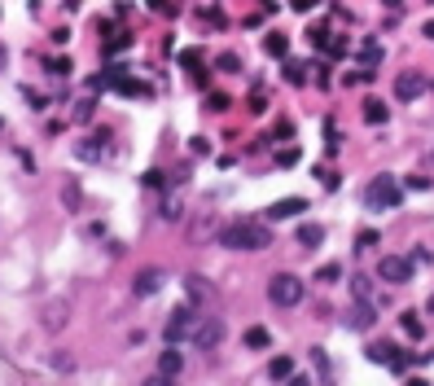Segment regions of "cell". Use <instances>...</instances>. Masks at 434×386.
I'll return each mask as SVG.
<instances>
[{
	"instance_id": "obj_1",
	"label": "cell",
	"mask_w": 434,
	"mask_h": 386,
	"mask_svg": "<svg viewBox=\"0 0 434 386\" xmlns=\"http://www.w3.org/2000/svg\"><path fill=\"white\" fill-rule=\"evenodd\" d=\"M220 241L228 250H263V246H272V233L259 220H233L220 228Z\"/></svg>"
},
{
	"instance_id": "obj_2",
	"label": "cell",
	"mask_w": 434,
	"mask_h": 386,
	"mask_svg": "<svg viewBox=\"0 0 434 386\" xmlns=\"http://www.w3.org/2000/svg\"><path fill=\"white\" fill-rule=\"evenodd\" d=\"M400 202H404L400 180L395 176H373V185H369V207L373 211H395Z\"/></svg>"
},
{
	"instance_id": "obj_3",
	"label": "cell",
	"mask_w": 434,
	"mask_h": 386,
	"mask_svg": "<svg viewBox=\"0 0 434 386\" xmlns=\"http://www.w3.org/2000/svg\"><path fill=\"white\" fill-rule=\"evenodd\" d=\"M268 298H272L276 307H294V303H303V281H298L294 272L272 276V281H268Z\"/></svg>"
},
{
	"instance_id": "obj_4",
	"label": "cell",
	"mask_w": 434,
	"mask_h": 386,
	"mask_svg": "<svg viewBox=\"0 0 434 386\" xmlns=\"http://www.w3.org/2000/svg\"><path fill=\"white\" fill-rule=\"evenodd\" d=\"M189 343L198 347V352H215V347L224 343V321L220 316H198V321H193Z\"/></svg>"
},
{
	"instance_id": "obj_5",
	"label": "cell",
	"mask_w": 434,
	"mask_h": 386,
	"mask_svg": "<svg viewBox=\"0 0 434 386\" xmlns=\"http://www.w3.org/2000/svg\"><path fill=\"white\" fill-rule=\"evenodd\" d=\"M378 276H382V281H391V285L413 281V259H404V255H386V259L378 263Z\"/></svg>"
},
{
	"instance_id": "obj_6",
	"label": "cell",
	"mask_w": 434,
	"mask_h": 386,
	"mask_svg": "<svg viewBox=\"0 0 434 386\" xmlns=\"http://www.w3.org/2000/svg\"><path fill=\"white\" fill-rule=\"evenodd\" d=\"M364 356L373 360V365H386V369H395V373H404V369H408V356L400 352V347H391V343H373Z\"/></svg>"
},
{
	"instance_id": "obj_7",
	"label": "cell",
	"mask_w": 434,
	"mask_h": 386,
	"mask_svg": "<svg viewBox=\"0 0 434 386\" xmlns=\"http://www.w3.org/2000/svg\"><path fill=\"white\" fill-rule=\"evenodd\" d=\"M193 321H198V316H193L189 307H176L172 321H167V329H163V338H167V343H180V338H189V334H193Z\"/></svg>"
},
{
	"instance_id": "obj_8",
	"label": "cell",
	"mask_w": 434,
	"mask_h": 386,
	"mask_svg": "<svg viewBox=\"0 0 434 386\" xmlns=\"http://www.w3.org/2000/svg\"><path fill=\"white\" fill-rule=\"evenodd\" d=\"M426 92V79H421V70H404L400 79H395V96L400 101H413V96Z\"/></svg>"
},
{
	"instance_id": "obj_9",
	"label": "cell",
	"mask_w": 434,
	"mask_h": 386,
	"mask_svg": "<svg viewBox=\"0 0 434 386\" xmlns=\"http://www.w3.org/2000/svg\"><path fill=\"white\" fill-rule=\"evenodd\" d=\"M298 211H307V198H281L268 207V220H294Z\"/></svg>"
},
{
	"instance_id": "obj_10",
	"label": "cell",
	"mask_w": 434,
	"mask_h": 386,
	"mask_svg": "<svg viewBox=\"0 0 434 386\" xmlns=\"http://www.w3.org/2000/svg\"><path fill=\"white\" fill-rule=\"evenodd\" d=\"M163 281H167V276L158 268H145V272H136V285H132V290H136L141 298H149V294H158V290H163Z\"/></svg>"
},
{
	"instance_id": "obj_11",
	"label": "cell",
	"mask_w": 434,
	"mask_h": 386,
	"mask_svg": "<svg viewBox=\"0 0 434 386\" xmlns=\"http://www.w3.org/2000/svg\"><path fill=\"white\" fill-rule=\"evenodd\" d=\"M185 290L193 303H215V290L207 285V276H185Z\"/></svg>"
},
{
	"instance_id": "obj_12",
	"label": "cell",
	"mask_w": 434,
	"mask_h": 386,
	"mask_svg": "<svg viewBox=\"0 0 434 386\" xmlns=\"http://www.w3.org/2000/svg\"><path fill=\"white\" fill-rule=\"evenodd\" d=\"M320 241H324V228L320 224H298V246H303V250L320 246Z\"/></svg>"
},
{
	"instance_id": "obj_13",
	"label": "cell",
	"mask_w": 434,
	"mask_h": 386,
	"mask_svg": "<svg viewBox=\"0 0 434 386\" xmlns=\"http://www.w3.org/2000/svg\"><path fill=\"white\" fill-rule=\"evenodd\" d=\"M180 369H185V360H180V352H176V347H167V352L158 356V373H172V378H176Z\"/></svg>"
},
{
	"instance_id": "obj_14",
	"label": "cell",
	"mask_w": 434,
	"mask_h": 386,
	"mask_svg": "<svg viewBox=\"0 0 434 386\" xmlns=\"http://www.w3.org/2000/svg\"><path fill=\"white\" fill-rule=\"evenodd\" d=\"M400 329H404L408 338H426V325H421L417 312H404V316H400Z\"/></svg>"
},
{
	"instance_id": "obj_15",
	"label": "cell",
	"mask_w": 434,
	"mask_h": 386,
	"mask_svg": "<svg viewBox=\"0 0 434 386\" xmlns=\"http://www.w3.org/2000/svg\"><path fill=\"white\" fill-rule=\"evenodd\" d=\"M386 114H391V110H386V101H378V96H369V101H364V119H369V123H386Z\"/></svg>"
},
{
	"instance_id": "obj_16",
	"label": "cell",
	"mask_w": 434,
	"mask_h": 386,
	"mask_svg": "<svg viewBox=\"0 0 434 386\" xmlns=\"http://www.w3.org/2000/svg\"><path fill=\"white\" fill-rule=\"evenodd\" d=\"M263 48H268V57H285V53H289V40H285L281 31H272L268 40H263Z\"/></svg>"
},
{
	"instance_id": "obj_17",
	"label": "cell",
	"mask_w": 434,
	"mask_h": 386,
	"mask_svg": "<svg viewBox=\"0 0 434 386\" xmlns=\"http://www.w3.org/2000/svg\"><path fill=\"white\" fill-rule=\"evenodd\" d=\"M163 220H180V215H185V202H180V193H167V202H163Z\"/></svg>"
},
{
	"instance_id": "obj_18",
	"label": "cell",
	"mask_w": 434,
	"mask_h": 386,
	"mask_svg": "<svg viewBox=\"0 0 434 386\" xmlns=\"http://www.w3.org/2000/svg\"><path fill=\"white\" fill-rule=\"evenodd\" d=\"M268 343H272V338H268V329H263V325H255V329H246V347H255V352H263Z\"/></svg>"
},
{
	"instance_id": "obj_19",
	"label": "cell",
	"mask_w": 434,
	"mask_h": 386,
	"mask_svg": "<svg viewBox=\"0 0 434 386\" xmlns=\"http://www.w3.org/2000/svg\"><path fill=\"white\" fill-rule=\"evenodd\" d=\"M351 294L360 298V303L373 307V285H369V276H355V281H351Z\"/></svg>"
},
{
	"instance_id": "obj_20",
	"label": "cell",
	"mask_w": 434,
	"mask_h": 386,
	"mask_svg": "<svg viewBox=\"0 0 434 386\" xmlns=\"http://www.w3.org/2000/svg\"><path fill=\"white\" fill-rule=\"evenodd\" d=\"M268 373H272V378H289V373H294V360H289V356H276L272 365H268Z\"/></svg>"
},
{
	"instance_id": "obj_21",
	"label": "cell",
	"mask_w": 434,
	"mask_h": 386,
	"mask_svg": "<svg viewBox=\"0 0 434 386\" xmlns=\"http://www.w3.org/2000/svg\"><path fill=\"white\" fill-rule=\"evenodd\" d=\"M342 276V263H320L316 268V281H338Z\"/></svg>"
},
{
	"instance_id": "obj_22",
	"label": "cell",
	"mask_w": 434,
	"mask_h": 386,
	"mask_svg": "<svg viewBox=\"0 0 434 386\" xmlns=\"http://www.w3.org/2000/svg\"><path fill=\"white\" fill-rule=\"evenodd\" d=\"M360 57H364V66H378L382 62V48L378 44H364V48H360Z\"/></svg>"
},
{
	"instance_id": "obj_23",
	"label": "cell",
	"mask_w": 434,
	"mask_h": 386,
	"mask_svg": "<svg viewBox=\"0 0 434 386\" xmlns=\"http://www.w3.org/2000/svg\"><path fill=\"white\" fill-rule=\"evenodd\" d=\"M285 79H289V83H303V79H307V70H303V66H294V62H289V66H285Z\"/></svg>"
},
{
	"instance_id": "obj_24",
	"label": "cell",
	"mask_w": 434,
	"mask_h": 386,
	"mask_svg": "<svg viewBox=\"0 0 434 386\" xmlns=\"http://www.w3.org/2000/svg\"><path fill=\"white\" fill-rule=\"evenodd\" d=\"M66 202H70V211L79 207V185H75V180H66Z\"/></svg>"
},
{
	"instance_id": "obj_25",
	"label": "cell",
	"mask_w": 434,
	"mask_h": 386,
	"mask_svg": "<svg viewBox=\"0 0 434 386\" xmlns=\"http://www.w3.org/2000/svg\"><path fill=\"white\" fill-rule=\"evenodd\" d=\"M215 233V224L211 220H202V224H193V241H198V237H211Z\"/></svg>"
},
{
	"instance_id": "obj_26",
	"label": "cell",
	"mask_w": 434,
	"mask_h": 386,
	"mask_svg": "<svg viewBox=\"0 0 434 386\" xmlns=\"http://www.w3.org/2000/svg\"><path fill=\"white\" fill-rule=\"evenodd\" d=\"M180 62H185L189 70H202V57H198V53H193V48H189V53H180Z\"/></svg>"
},
{
	"instance_id": "obj_27",
	"label": "cell",
	"mask_w": 434,
	"mask_h": 386,
	"mask_svg": "<svg viewBox=\"0 0 434 386\" xmlns=\"http://www.w3.org/2000/svg\"><path fill=\"white\" fill-rule=\"evenodd\" d=\"M369 246H378V233H360L355 237V250H369Z\"/></svg>"
},
{
	"instance_id": "obj_28",
	"label": "cell",
	"mask_w": 434,
	"mask_h": 386,
	"mask_svg": "<svg viewBox=\"0 0 434 386\" xmlns=\"http://www.w3.org/2000/svg\"><path fill=\"white\" fill-rule=\"evenodd\" d=\"M276 163H281V167H294V163H298V150H281V154H276Z\"/></svg>"
},
{
	"instance_id": "obj_29",
	"label": "cell",
	"mask_w": 434,
	"mask_h": 386,
	"mask_svg": "<svg viewBox=\"0 0 434 386\" xmlns=\"http://www.w3.org/2000/svg\"><path fill=\"white\" fill-rule=\"evenodd\" d=\"M145 386H176V378H172V373H154V378L145 382Z\"/></svg>"
},
{
	"instance_id": "obj_30",
	"label": "cell",
	"mask_w": 434,
	"mask_h": 386,
	"mask_svg": "<svg viewBox=\"0 0 434 386\" xmlns=\"http://www.w3.org/2000/svg\"><path fill=\"white\" fill-rule=\"evenodd\" d=\"M53 75H70V57H57V62H53Z\"/></svg>"
},
{
	"instance_id": "obj_31",
	"label": "cell",
	"mask_w": 434,
	"mask_h": 386,
	"mask_svg": "<svg viewBox=\"0 0 434 386\" xmlns=\"http://www.w3.org/2000/svg\"><path fill=\"white\" fill-rule=\"evenodd\" d=\"M220 66H224V70H241V62H237L233 53H224V57H220Z\"/></svg>"
},
{
	"instance_id": "obj_32",
	"label": "cell",
	"mask_w": 434,
	"mask_h": 386,
	"mask_svg": "<svg viewBox=\"0 0 434 386\" xmlns=\"http://www.w3.org/2000/svg\"><path fill=\"white\" fill-rule=\"evenodd\" d=\"M311 5H316V0H294V9H298V14H307Z\"/></svg>"
},
{
	"instance_id": "obj_33",
	"label": "cell",
	"mask_w": 434,
	"mask_h": 386,
	"mask_svg": "<svg viewBox=\"0 0 434 386\" xmlns=\"http://www.w3.org/2000/svg\"><path fill=\"white\" fill-rule=\"evenodd\" d=\"M404 386H430V382H426V378H408Z\"/></svg>"
},
{
	"instance_id": "obj_34",
	"label": "cell",
	"mask_w": 434,
	"mask_h": 386,
	"mask_svg": "<svg viewBox=\"0 0 434 386\" xmlns=\"http://www.w3.org/2000/svg\"><path fill=\"white\" fill-rule=\"evenodd\" d=\"M289 386H307V378H294V373H289Z\"/></svg>"
},
{
	"instance_id": "obj_35",
	"label": "cell",
	"mask_w": 434,
	"mask_h": 386,
	"mask_svg": "<svg viewBox=\"0 0 434 386\" xmlns=\"http://www.w3.org/2000/svg\"><path fill=\"white\" fill-rule=\"evenodd\" d=\"M382 5H391V9H400V5H404V0H382Z\"/></svg>"
},
{
	"instance_id": "obj_36",
	"label": "cell",
	"mask_w": 434,
	"mask_h": 386,
	"mask_svg": "<svg viewBox=\"0 0 434 386\" xmlns=\"http://www.w3.org/2000/svg\"><path fill=\"white\" fill-rule=\"evenodd\" d=\"M426 35H430V40H434V22H426Z\"/></svg>"
},
{
	"instance_id": "obj_37",
	"label": "cell",
	"mask_w": 434,
	"mask_h": 386,
	"mask_svg": "<svg viewBox=\"0 0 434 386\" xmlns=\"http://www.w3.org/2000/svg\"><path fill=\"white\" fill-rule=\"evenodd\" d=\"M0 70H5V44H0Z\"/></svg>"
},
{
	"instance_id": "obj_38",
	"label": "cell",
	"mask_w": 434,
	"mask_h": 386,
	"mask_svg": "<svg viewBox=\"0 0 434 386\" xmlns=\"http://www.w3.org/2000/svg\"><path fill=\"white\" fill-rule=\"evenodd\" d=\"M430 312H434V294H430Z\"/></svg>"
},
{
	"instance_id": "obj_39",
	"label": "cell",
	"mask_w": 434,
	"mask_h": 386,
	"mask_svg": "<svg viewBox=\"0 0 434 386\" xmlns=\"http://www.w3.org/2000/svg\"><path fill=\"white\" fill-rule=\"evenodd\" d=\"M0 128H5V119H0Z\"/></svg>"
}]
</instances>
